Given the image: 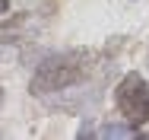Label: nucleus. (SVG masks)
Listing matches in <instances>:
<instances>
[{
    "label": "nucleus",
    "instance_id": "obj_1",
    "mask_svg": "<svg viewBox=\"0 0 149 140\" xmlns=\"http://www.w3.org/2000/svg\"><path fill=\"white\" fill-rule=\"evenodd\" d=\"M83 54L79 51H67V54H51L45 57L32 77V92L35 96H48V92H57V89H67L73 86L79 77H83Z\"/></svg>",
    "mask_w": 149,
    "mask_h": 140
},
{
    "label": "nucleus",
    "instance_id": "obj_2",
    "mask_svg": "<svg viewBox=\"0 0 149 140\" xmlns=\"http://www.w3.org/2000/svg\"><path fill=\"white\" fill-rule=\"evenodd\" d=\"M114 102H118L120 115L127 124L140 127L149 121V83L140 73H127L114 89Z\"/></svg>",
    "mask_w": 149,
    "mask_h": 140
},
{
    "label": "nucleus",
    "instance_id": "obj_3",
    "mask_svg": "<svg viewBox=\"0 0 149 140\" xmlns=\"http://www.w3.org/2000/svg\"><path fill=\"white\" fill-rule=\"evenodd\" d=\"M98 134L102 137H136V127L133 124H105Z\"/></svg>",
    "mask_w": 149,
    "mask_h": 140
},
{
    "label": "nucleus",
    "instance_id": "obj_4",
    "mask_svg": "<svg viewBox=\"0 0 149 140\" xmlns=\"http://www.w3.org/2000/svg\"><path fill=\"white\" fill-rule=\"evenodd\" d=\"M10 10V0H0V13H6Z\"/></svg>",
    "mask_w": 149,
    "mask_h": 140
},
{
    "label": "nucleus",
    "instance_id": "obj_5",
    "mask_svg": "<svg viewBox=\"0 0 149 140\" xmlns=\"http://www.w3.org/2000/svg\"><path fill=\"white\" fill-rule=\"evenodd\" d=\"M143 137H149V134H143Z\"/></svg>",
    "mask_w": 149,
    "mask_h": 140
}]
</instances>
